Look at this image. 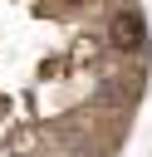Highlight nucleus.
Here are the masks:
<instances>
[{
  "mask_svg": "<svg viewBox=\"0 0 152 157\" xmlns=\"http://www.w3.org/2000/svg\"><path fill=\"white\" fill-rule=\"evenodd\" d=\"M59 5H64V10H78V5H83V0H59Z\"/></svg>",
  "mask_w": 152,
  "mask_h": 157,
  "instance_id": "2",
  "label": "nucleus"
},
{
  "mask_svg": "<svg viewBox=\"0 0 152 157\" xmlns=\"http://www.w3.org/2000/svg\"><path fill=\"white\" fill-rule=\"evenodd\" d=\"M113 44L118 49H137L142 44V15L137 10H118L113 15Z\"/></svg>",
  "mask_w": 152,
  "mask_h": 157,
  "instance_id": "1",
  "label": "nucleus"
}]
</instances>
